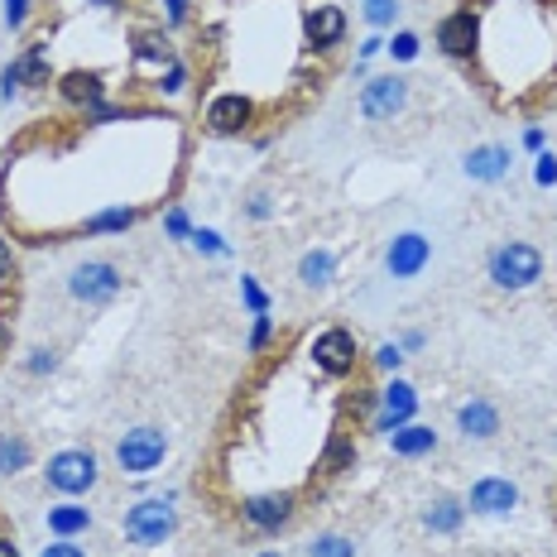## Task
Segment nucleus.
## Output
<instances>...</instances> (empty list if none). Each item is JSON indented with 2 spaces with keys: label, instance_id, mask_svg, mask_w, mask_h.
Wrapping results in <instances>:
<instances>
[{
  "label": "nucleus",
  "instance_id": "f257e3e1",
  "mask_svg": "<svg viewBox=\"0 0 557 557\" xmlns=\"http://www.w3.org/2000/svg\"><path fill=\"white\" fill-rule=\"evenodd\" d=\"M491 278L505 294H524V288H533L543 278V250L529 246V240H505L491 255Z\"/></svg>",
  "mask_w": 557,
  "mask_h": 557
},
{
  "label": "nucleus",
  "instance_id": "f03ea898",
  "mask_svg": "<svg viewBox=\"0 0 557 557\" xmlns=\"http://www.w3.org/2000/svg\"><path fill=\"white\" fill-rule=\"evenodd\" d=\"M121 529L125 539L139 543V548H159V543L169 539L173 529H178V515H173V500H164V495H154V500H139L121 515Z\"/></svg>",
  "mask_w": 557,
  "mask_h": 557
},
{
  "label": "nucleus",
  "instance_id": "7ed1b4c3",
  "mask_svg": "<svg viewBox=\"0 0 557 557\" xmlns=\"http://www.w3.org/2000/svg\"><path fill=\"white\" fill-rule=\"evenodd\" d=\"M97 457H91L87 447H63V451H53L49 457V467H44V481L53 485L58 495H87L91 485H97Z\"/></svg>",
  "mask_w": 557,
  "mask_h": 557
},
{
  "label": "nucleus",
  "instance_id": "20e7f679",
  "mask_svg": "<svg viewBox=\"0 0 557 557\" xmlns=\"http://www.w3.org/2000/svg\"><path fill=\"white\" fill-rule=\"evenodd\" d=\"M121 284H125V274L115 270L111 260H83L73 274H67V294L87 308H107L111 298L121 294Z\"/></svg>",
  "mask_w": 557,
  "mask_h": 557
},
{
  "label": "nucleus",
  "instance_id": "39448f33",
  "mask_svg": "<svg viewBox=\"0 0 557 557\" xmlns=\"http://www.w3.org/2000/svg\"><path fill=\"white\" fill-rule=\"evenodd\" d=\"M164 457H169V437L159 433V428H131V433L115 443V467L125 475H149Z\"/></svg>",
  "mask_w": 557,
  "mask_h": 557
},
{
  "label": "nucleus",
  "instance_id": "423d86ee",
  "mask_svg": "<svg viewBox=\"0 0 557 557\" xmlns=\"http://www.w3.org/2000/svg\"><path fill=\"white\" fill-rule=\"evenodd\" d=\"M308 356H312V366H318L322 375H332V380H346L356 370V361H361V351H356V336L346 332V327L318 332V336H312V346H308Z\"/></svg>",
  "mask_w": 557,
  "mask_h": 557
},
{
  "label": "nucleus",
  "instance_id": "0eeeda50",
  "mask_svg": "<svg viewBox=\"0 0 557 557\" xmlns=\"http://www.w3.org/2000/svg\"><path fill=\"white\" fill-rule=\"evenodd\" d=\"M294 515H298V495L294 491H260V495H246V500H240V519H246L250 529H260V533H274V529L294 524Z\"/></svg>",
  "mask_w": 557,
  "mask_h": 557
},
{
  "label": "nucleus",
  "instance_id": "6e6552de",
  "mask_svg": "<svg viewBox=\"0 0 557 557\" xmlns=\"http://www.w3.org/2000/svg\"><path fill=\"white\" fill-rule=\"evenodd\" d=\"M437 49L447 58H457V63H471L475 49H481V15H475L471 5H461L457 15H447L443 25H437Z\"/></svg>",
  "mask_w": 557,
  "mask_h": 557
},
{
  "label": "nucleus",
  "instance_id": "1a4fd4ad",
  "mask_svg": "<svg viewBox=\"0 0 557 557\" xmlns=\"http://www.w3.org/2000/svg\"><path fill=\"white\" fill-rule=\"evenodd\" d=\"M433 260V240L423 231H399V236L385 246V270L389 278H418Z\"/></svg>",
  "mask_w": 557,
  "mask_h": 557
},
{
  "label": "nucleus",
  "instance_id": "9d476101",
  "mask_svg": "<svg viewBox=\"0 0 557 557\" xmlns=\"http://www.w3.org/2000/svg\"><path fill=\"white\" fill-rule=\"evenodd\" d=\"M404 107H409V83L404 77H370L361 87V115L366 121H394Z\"/></svg>",
  "mask_w": 557,
  "mask_h": 557
},
{
  "label": "nucleus",
  "instance_id": "9b49d317",
  "mask_svg": "<svg viewBox=\"0 0 557 557\" xmlns=\"http://www.w3.org/2000/svg\"><path fill=\"white\" fill-rule=\"evenodd\" d=\"M467 509H475L485 519H500L509 509H519V485L505 481V475H481L467 495Z\"/></svg>",
  "mask_w": 557,
  "mask_h": 557
},
{
  "label": "nucleus",
  "instance_id": "f8f14e48",
  "mask_svg": "<svg viewBox=\"0 0 557 557\" xmlns=\"http://www.w3.org/2000/svg\"><path fill=\"white\" fill-rule=\"evenodd\" d=\"M418 413V389L413 385H404V380H394L389 389H380V418H375V428L380 433H394V428H404L409 418Z\"/></svg>",
  "mask_w": 557,
  "mask_h": 557
},
{
  "label": "nucleus",
  "instance_id": "ddd939ff",
  "mask_svg": "<svg viewBox=\"0 0 557 557\" xmlns=\"http://www.w3.org/2000/svg\"><path fill=\"white\" fill-rule=\"evenodd\" d=\"M250 121H255V107L240 91H226V97H216L212 107H207V131L212 135H236V131H246Z\"/></svg>",
  "mask_w": 557,
  "mask_h": 557
},
{
  "label": "nucleus",
  "instance_id": "4468645a",
  "mask_svg": "<svg viewBox=\"0 0 557 557\" xmlns=\"http://www.w3.org/2000/svg\"><path fill=\"white\" fill-rule=\"evenodd\" d=\"M457 433L467 437V443H491L495 433H500V409H495L491 399H471L457 409Z\"/></svg>",
  "mask_w": 557,
  "mask_h": 557
},
{
  "label": "nucleus",
  "instance_id": "2eb2a0df",
  "mask_svg": "<svg viewBox=\"0 0 557 557\" xmlns=\"http://www.w3.org/2000/svg\"><path fill=\"white\" fill-rule=\"evenodd\" d=\"M461 169H467V178L475 183H500L509 173V149L505 145H475L467 159H461Z\"/></svg>",
  "mask_w": 557,
  "mask_h": 557
},
{
  "label": "nucleus",
  "instance_id": "dca6fc26",
  "mask_svg": "<svg viewBox=\"0 0 557 557\" xmlns=\"http://www.w3.org/2000/svg\"><path fill=\"white\" fill-rule=\"evenodd\" d=\"M304 25H308V39L318 44V49H332V44H342V34H346V15L336 5H312Z\"/></svg>",
  "mask_w": 557,
  "mask_h": 557
},
{
  "label": "nucleus",
  "instance_id": "f3484780",
  "mask_svg": "<svg viewBox=\"0 0 557 557\" xmlns=\"http://www.w3.org/2000/svg\"><path fill=\"white\" fill-rule=\"evenodd\" d=\"M389 447H394V457H433L437 451V433L433 428H423V423H404V428H394L389 433Z\"/></svg>",
  "mask_w": 557,
  "mask_h": 557
},
{
  "label": "nucleus",
  "instance_id": "a211bd4d",
  "mask_svg": "<svg viewBox=\"0 0 557 557\" xmlns=\"http://www.w3.org/2000/svg\"><path fill=\"white\" fill-rule=\"evenodd\" d=\"M461 519H467V505L451 500V495H433V500L423 505V529L428 533H457Z\"/></svg>",
  "mask_w": 557,
  "mask_h": 557
},
{
  "label": "nucleus",
  "instance_id": "6ab92c4d",
  "mask_svg": "<svg viewBox=\"0 0 557 557\" xmlns=\"http://www.w3.org/2000/svg\"><path fill=\"white\" fill-rule=\"evenodd\" d=\"M332 274H336L332 250H308L304 260H298V278H304V288H327Z\"/></svg>",
  "mask_w": 557,
  "mask_h": 557
},
{
  "label": "nucleus",
  "instance_id": "aec40b11",
  "mask_svg": "<svg viewBox=\"0 0 557 557\" xmlns=\"http://www.w3.org/2000/svg\"><path fill=\"white\" fill-rule=\"evenodd\" d=\"M49 529L58 533V539H77V533L91 529V515L83 505H53L49 509Z\"/></svg>",
  "mask_w": 557,
  "mask_h": 557
},
{
  "label": "nucleus",
  "instance_id": "412c9836",
  "mask_svg": "<svg viewBox=\"0 0 557 557\" xmlns=\"http://www.w3.org/2000/svg\"><path fill=\"white\" fill-rule=\"evenodd\" d=\"M29 467V443L20 433H0V475H15Z\"/></svg>",
  "mask_w": 557,
  "mask_h": 557
},
{
  "label": "nucleus",
  "instance_id": "4be33fe9",
  "mask_svg": "<svg viewBox=\"0 0 557 557\" xmlns=\"http://www.w3.org/2000/svg\"><path fill=\"white\" fill-rule=\"evenodd\" d=\"M63 97L67 101H97L101 97V77L97 73H67L63 77Z\"/></svg>",
  "mask_w": 557,
  "mask_h": 557
},
{
  "label": "nucleus",
  "instance_id": "5701e85b",
  "mask_svg": "<svg viewBox=\"0 0 557 557\" xmlns=\"http://www.w3.org/2000/svg\"><path fill=\"white\" fill-rule=\"evenodd\" d=\"M308 557H356V543L346 533H318L308 543Z\"/></svg>",
  "mask_w": 557,
  "mask_h": 557
},
{
  "label": "nucleus",
  "instance_id": "b1692460",
  "mask_svg": "<svg viewBox=\"0 0 557 557\" xmlns=\"http://www.w3.org/2000/svg\"><path fill=\"white\" fill-rule=\"evenodd\" d=\"M366 20H370L375 29L394 25V20H399V0H366Z\"/></svg>",
  "mask_w": 557,
  "mask_h": 557
},
{
  "label": "nucleus",
  "instance_id": "393cba45",
  "mask_svg": "<svg viewBox=\"0 0 557 557\" xmlns=\"http://www.w3.org/2000/svg\"><path fill=\"white\" fill-rule=\"evenodd\" d=\"M389 53L399 58V63H409V58H418V34H394Z\"/></svg>",
  "mask_w": 557,
  "mask_h": 557
},
{
  "label": "nucleus",
  "instance_id": "a878e982",
  "mask_svg": "<svg viewBox=\"0 0 557 557\" xmlns=\"http://www.w3.org/2000/svg\"><path fill=\"white\" fill-rule=\"evenodd\" d=\"M39 557H87V553H83V548H77V543H73V539H53V543H49V548H44Z\"/></svg>",
  "mask_w": 557,
  "mask_h": 557
},
{
  "label": "nucleus",
  "instance_id": "bb28decb",
  "mask_svg": "<svg viewBox=\"0 0 557 557\" xmlns=\"http://www.w3.org/2000/svg\"><path fill=\"white\" fill-rule=\"evenodd\" d=\"M5 278H15V246L0 236V284H5Z\"/></svg>",
  "mask_w": 557,
  "mask_h": 557
},
{
  "label": "nucleus",
  "instance_id": "cd10ccee",
  "mask_svg": "<svg viewBox=\"0 0 557 557\" xmlns=\"http://www.w3.org/2000/svg\"><path fill=\"white\" fill-rule=\"evenodd\" d=\"M25 15H29V0H5V25L10 29L25 25Z\"/></svg>",
  "mask_w": 557,
  "mask_h": 557
},
{
  "label": "nucleus",
  "instance_id": "c85d7f7f",
  "mask_svg": "<svg viewBox=\"0 0 557 557\" xmlns=\"http://www.w3.org/2000/svg\"><path fill=\"white\" fill-rule=\"evenodd\" d=\"M533 178H539L543 188H553V183H557V159H553V154H543V159H539V169H533Z\"/></svg>",
  "mask_w": 557,
  "mask_h": 557
},
{
  "label": "nucleus",
  "instance_id": "c756f323",
  "mask_svg": "<svg viewBox=\"0 0 557 557\" xmlns=\"http://www.w3.org/2000/svg\"><path fill=\"white\" fill-rule=\"evenodd\" d=\"M375 361H380V366H385V370H399V361H404V351H399V346H389V342H385V346H380V351H375Z\"/></svg>",
  "mask_w": 557,
  "mask_h": 557
},
{
  "label": "nucleus",
  "instance_id": "7c9ffc66",
  "mask_svg": "<svg viewBox=\"0 0 557 557\" xmlns=\"http://www.w3.org/2000/svg\"><path fill=\"white\" fill-rule=\"evenodd\" d=\"M53 366H58V356H53V351H34V361H29L34 375H44V370H53Z\"/></svg>",
  "mask_w": 557,
  "mask_h": 557
},
{
  "label": "nucleus",
  "instance_id": "2f4dec72",
  "mask_svg": "<svg viewBox=\"0 0 557 557\" xmlns=\"http://www.w3.org/2000/svg\"><path fill=\"white\" fill-rule=\"evenodd\" d=\"M193 240H197V246H202V250L222 255V240H216V236H212V231H197V236H193Z\"/></svg>",
  "mask_w": 557,
  "mask_h": 557
},
{
  "label": "nucleus",
  "instance_id": "473e14b6",
  "mask_svg": "<svg viewBox=\"0 0 557 557\" xmlns=\"http://www.w3.org/2000/svg\"><path fill=\"white\" fill-rule=\"evenodd\" d=\"M250 216H255V222H260V216H270V202H264V197H255V202H250Z\"/></svg>",
  "mask_w": 557,
  "mask_h": 557
},
{
  "label": "nucleus",
  "instance_id": "72a5a7b5",
  "mask_svg": "<svg viewBox=\"0 0 557 557\" xmlns=\"http://www.w3.org/2000/svg\"><path fill=\"white\" fill-rule=\"evenodd\" d=\"M0 557H20V548H15V539H0Z\"/></svg>",
  "mask_w": 557,
  "mask_h": 557
},
{
  "label": "nucleus",
  "instance_id": "f704fd0d",
  "mask_svg": "<svg viewBox=\"0 0 557 557\" xmlns=\"http://www.w3.org/2000/svg\"><path fill=\"white\" fill-rule=\"evenodd\" d=\"M264 557H278V553H264Z\"/></svg>",
  "mask_w": 557,
  "mask_h": 557
}]
</instances>
